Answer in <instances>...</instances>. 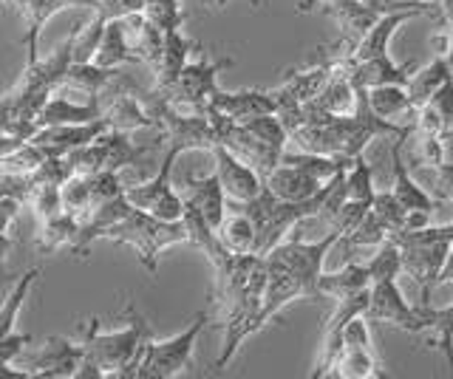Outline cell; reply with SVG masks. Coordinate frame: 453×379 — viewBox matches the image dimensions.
I'll list each match as a JSON object with an SVG mask.
<instances>
[{
  "label": "cell",
  "mask_w": 453,
  "mask_h": 379,
  "mask_svg": "<svg viewBox=\"0 0 453 379\" xmlns=\"http://www.w3.org/2000/svg\"><path fill=\"white\" fill-rule=\"evenodd\" d=\"M414 133L417 136H442V139H448L453 133V77H448L442 86L436 88L431 100L417 110Z\"/></svg>",
  "instance_id": "obj_23"
},
{
  "label": "cell",
  "mask_w": 453,
  "mask_h": 379,
  "mask_svg": "<svg viewBox=\"0 0 453 379\" xmlns=\"http://www.w3.org/2000/svg\"><path fill=\"white\" fill-rule=\"evenodd\" d=\"M323 11L337 20L340 32H343L340 46L349 49L351 54H354V49H357L360 40L372 32V26L386 15L380 6L368 4V0H326Z\"/></svg>",
  "instance_id": "obj_13"
},
{
  "label": "cell",
  "mask_w": 453,
  "mask_h": 379,
  "mask_svg": "<svg viewBox=\"0 0 453 379\" xmlns=\"http://www.w3.org/2000/svg\"><path fill=\"white\" fill-rule=\"evenodd\" d=\"M368 105L377 117L382 119H396V117H417L414 105L405 86H377L368 88Z\"/></svg>",
  "instance_id": "obj_33"
},
{
  "label": "cell",
  "mask_w": 453,
  "mask_h": 379,
  "mask_svg": "<svg viewBox=\"0 0 453 379\" xmlns=\"http://www.w3.org/2000/svg\"><path fill=\"white\" fill-rule=\"evenodd\" d=\"M12 4L20 9V15L26 20V32H23L26 65L37 63V57H40V34H42L46 23L54 15H60L63 9H74V6L85 9V0H12Z\"/></svg>",
  "instance_id": "obj_18"
},
{
  "label": "cell",
  "mask_w": 453,
  "mask_h": 379,
  "mask_svg": "<svg viewBox=\"0 0 453 379\" xmlns=\"http://www.w3.org/2000/svg\"><path fill=\"white\" fill-rule=\"evenodd\" d=\"M190 51H193V40H190V37H184L181 29H176V32H165L162 57H159V65L153 68V74H156L153 88H167V86H173L176 77L181 74V68L190 63Z\"/></svg>",
  "instance_id": "obj_27"
},
{
  "label": "cell",
  "mask_w": 453,
  "mask_h": 379,
  "mask_svg": "<svg viewBox=\"0 0 453 379\" xmlns=\"http://www.w3.org/2000/svg\"><path fill=\"white\" fill-rule=\"evenodd\" d=\"M363 317L368 322H386V326L411 331V326H414V306L405 300L396 277H386L372 284V300H368Z\"/></svg>",
  "instance_id": "obj_14"
},
{
  "label": "cell",
  "mask_w": 453,
  "mask_h": 379,
  "mask_svg": "<svg viewBox=\"0 0 453 379\" xmlns=\"http://www.w3.org/2000/svg\"><path fill=\"white\" fill-rule=\"evenodd\" d=\"M40 277V269L35 266V269H28L23 272L18 280H14V286L9 289L6 294V300L0 303V343L6 340V337L14 331V322H18V315H20V308L28 298V292H32L35 286V280Z\"/></svg>",
  "instance_id": "obj_34"
},
{
  "label": "cell",
  "mask_w": 453,
  "mask_h": 379,
  "mask_svg": "<svg viewBox=\"0 0 453 379\" xmlns=\"http://www.w3.org/2000/svg\"><path fill=\"white\" fill-rule=\"evenodd\" d=\"M374 171L363 156L346 167V199L349 201H374Z\"/></svg>",
  "instance_id": "obj_35"
},
{
  "label": "cell",
  "mask_w": 453,
  "mask_h": 379,
  "mask_svg": "<svg viewBox=\"0 0 453 379\" xmlns=\"http://www.w3.org/2000/svg\"><path fill=\"white\" fill-rule=\"evenodd\" d=\"M202 4H204L207 9H224V6H226V0H202Z\"/></svg>",
  "instance_id": "obj_49"
},
{
  "label": "cell",
  "mask_w": 453,
  "mask_h": 379,
  "mask_svg": "<svg viewBox=\"0 0 453 379\" xmlns=\"http://www.w3.org/2000/svg\"><path fill=\"white\" fill-rule=\"evenodd\" d=\"M179 4H181V0H179Z\"/></svg>",
  "instance_id": "obj_56"
},
{
  "label": "cell",
  "mask_w": 453,
  "mask_h": 379,
  "mask_svg": "<svg viewBox=\"0 0 453 379\" xmlns=\"http://www.w3.org/2000/svg\"><path fill=\"white\" fill-rule=\"evenodd\" d=\"M448 77H453V63L445 57V54H436V57L428 65L414 68V74H411L408 86H405L414 110H419L425 102H428L431 96L436 94V88L442 86Z\"/></svg>",
  "instance_id": "obj_29"
},
{
  "label": "cell",
  "mask_w": 453,
  "mask_h": 379,
  "mask_svg": "<svg viewBox=\"0 0 453 379\" xmlns=\"http://www.w3.org/2000/svg\"><path fill=\"white\" fill-rule=\"evenodd\" d=\"M216 284H212V300L221 308L224 320V343L221 354L216 360V368H226L238 354L241 343L258 331V315L264 306V289H266V263L264 255H235L230 252L226 258L212 263Z\"/></svg>",
  "instance_id": "obj_1"
},
{
  "label": "cell",
  "mask_w": 453,
  "mask_h": 379,
  "mask_svg": "<svg viewBox=\"0 0 453 379\" xmlns=\"http://www.w3.org/2000/svg\"><path fill=\"white\" fill-rule=\"evenodd\" d=\"M181 199L190 207H196L198 213L204 216V221L212 230L219 232L221 221L226 218V193L221 187L219 173H207V176H184L181 181Z\"/></svg>",
  "instance_id": "obj_17"
},
{
  "label": "cell",
  "mask_w": 453,
  "mask_h": 379,
  "mask_svg": "<svg viewBox=\"0 0 453 379\" xmlns=\"http://www.w3.org/2000/svg\"><path fill=\"white\" fill-rule=\"evenodd\" d=\"M20 201L18 199H6V195H0V232H9V227L20 216Z\"/></svg>",
  "instance_id": "obj_44"
},
{
  "label": "cell",
  "mask_w": 453,
  "mask_h": 379,
  "mask_svg": "<svg viewBox=\"0 0 453 379\" xmlns=\"http://www.w3.org/2000/svg\"><path fill=\"white\" fill-rule=\"evenodd\" d=\"M105 241L134 246L139 263L150 275H156L159 272V255L167 246L188 244V227H184V221H162L153 213L134 207L119 224H113L105 232Z\"/></svg>",
  "instance_id": "obj_4"
},
{
  "label": "cell",
  "mask_w": 453,
  "mask_h": 379,
  "mask_svg": "<svg viewBox=\"0 0 453 379\" xmlns=\"http://www.w3.org/2000/svg\"><path fill=\"white\" fill-rule=\"evenodd\" d=\"M372 213L386 224L388 232H400L405 230V221H408V209L400 204V199L388 190V193H374V201H372ZM388 235V238H391Z\"/></svg>",
  "instance_id": "obj_39"
},
{
  "label": "cell",
  "mask_w": 453,
  "mask_h": 379,
  "mask_svg": "<svg viewBox=\"0 0 453 379\" xmlns=\"http://www.w3.org/2000/svg\"><path fill=\"white\" fill-rule=\"evenodd\" d=\"M207 320H210L207 312H198L190 320V326L179 331L176 337H167V340H153L150 337L145 348H142L136 379H173L184 368H190L196 343H198V337H202Z\"/></svg>",
  "instance_id": "obj_6"
},
{
  "label": "cell",
  "mask_w": 453,
  "mask_h": 379,
  "mask_svg": "<svg viewBox=\"0 0 453 379\" xmlns=\"http://www.w3.org/2000/svg\"><path fill=\"white\" fill-rule=\"evenodd\" d=\"M26 207L32 209L37 224L40 221H49L54 216L63 213V195H60V187L54 185H35L32 193H28V201Z\"/></svg>",
  "instance_id": "obj_38"
},
{
  "label": "cell",
  "mask_w": 453,
  "mask_h": 379,
  "mask_svg": "<svg viewBox=\"0 0 453 379\" xmlns=\"http://www.w3.org/2000/svg\"><path fill=\"white\" fill-rule=\"evenodd\" d=\"M343 65L349 68V74L354 80V86L360 88H377V86H408L411 74H414V63H394L391 54H380V57L368 60H351L346 54H337Z\"/></svg>",
  "instance_id": "obj_19"
},
{
  "label": "cell",
  "mask_w": 453,
  "mask_h": 379,
  "mask_svg": "<svg viewBox=\"0 0 453 379\" xmlns=\"http://www.w3.org/2000/svg\"><path fill=\"white\" fill-rule=\"evenodd\" d=\"M419 164L436 167L445 164V139L442 136H419Z\"/></svg>",
  "instance_id": "obj_43"
},
{
  "label": "cell",
  "mask_w": 453,
  "mask_h": 379,
  "mask_svg": "<svg viewBox=\"0 0 453 379\" xmlns=\"http://www.w3.org/2000/svg\"><path fill=\"white\" fill-rule=\"evenodd\" d=\"M181 156V150L167 145L165 150V159L159 164V171H156L153 178L142 181V185H134V187H125V195L127 201H131L136 209H145V213H153L156 218L162 221H181L184 216V199L181 193L173 187V164L176 159Z\"/></svg>",
  "instance_id": "obj_7"
},
{
  "label": "cell",
  "mask_w": 453,
  "mask_h": 379,
  "mask_svg": "<svg viewBox=\"0 0 453 379\" xmlns=\"http://www.w3.org/2000/svg\"><path fill=\"white\" fill-rule=\"evenodd\" d=\"M127 315V326L119 331H99V320L91 317L85 322L82 329V365L77 376L80 379H136V368H139V360H142V348L150 340V326L148 320L142 317L136 308L127 303L125 308Z\"/></svg>",
  "instance_id": "obj_2"
},
{
  "label": "cell",
  "mask_w": 453,
  "mask_h": 379,
  "mask_svg": "<svg viewBox=\"0 0 453 379\" xmlns=\"http://www.w3.org/2000/svg\"><path fill=\"white\" fill-rule=\"evenodd\" d=\"M372 286V272H368L365 263L357 261H349L343 269L337 272H320L318 277V289H320V298H349L354 292H363Z\"/></svg>",
  "instance_id": "obj_28"
},
{
  "label": "cell",
  "mask_w": 453,
  "mask_h": 379,
  "mask_svg": "<svg viewBox=\"0 0 453 379\" xmlns=\"http://www.w3.org/2000/svg\"><path fill=\"white\" fill-rule=\"evenodd\" d=\"M334 376L343 379H386L388 374L372 348V337H368V320L354 317L343 331V354L334 365Z\"/></svg>",
  "instance_id": "obj_10"
},
{
  "label": "cell",
  "mask_w": 453,
  "mask_h": 379,
  "mask_svg": "<svg viewBox=\"0 0 453 379\" xmlns=\"http://www.w3.org/2000/svg\"><path fill=\"white\" fill-rule=\"evenodd\" d=\"M207 105L212 110H219L226 119L233 122H247V119H255V117H264V114H278V105L273 100V94L269 91H216L207 100Z\"/></svg>",
  "instance_id": "obj_21"
},
{
  "label": "cell",
  "mask_w": 453,
  "mask_h": 379,
  "mask_svg": "<svg viewBox=\"0 0 453 379\" xmlns=\"http://www.w3.org/2000/svg\"><path fill=\"white\" fill-rule=\"evenodd\" d=\"M0 176H4V159H0Z\"/></svg>",
  "instance_id": "obj_53"
},
{
  "label": "cell",
  "mask_w": 453,
  "mask_h": 379,
  "mask_svg": "<svg viewBox=\"0 0 453 379\" xmlns=\"http://www.w3.org/2000/svg\"><path fill=\"white\" fill-rule=\"evenodd\" d=\"M49 156L42 153L32 139L23 142L20 148H14L9 156H4V173H12V176H35L40 171V164L46 162Z\"/></svg>",
  "instance_id": "obj_36"
},
{
  "label": "cell",
  "mask_w": 453,
  "mask_h": 379,
  "mask_svg": "<svg viewBox=\"0 0 453 379\" xmlns=\"http://www.w3.org/2000/svg\"><path fill=\"white\" fill-rule=\"evenodd\" d=\"M442 232L450 238V241H453V221H448V224H442Z\"/></svg>",
  "instance_id": "obj_50"
},
{
  "label": "cell",
  "mask_w": 453,
  "mask_h": 379,
  "mask_svg": "<svg viewBox=\"0 0 453 379\" xmlns=\"http://www.w3.org/2000/svg\"><path fill=\"white\" fill-rule=\"evenodd\" d=\"M439 284H453V244H450V252H448V258H445L442 272H439L436 286H439Z\"/></svg>",
  "instance_id": "obj_47"
},
{
  "label": "cell",
  "mask_w": 453,
  "mask_h": 379,
  "mask_svg": "<svg viewBox=\"0 0 453 379\" xmlns=\"http://www.w3.org/2000/svg\"><path fill=\"white\" fill-rule=\"evenodd\" d=\"M368 209H372V204L368 201H346L343 204V209L337 213V218H334V224H332V230H337L340 235H349V232H354L360 227V221L368 216Z\"/></svg>",
  "instance_id": "obj_42"
},
{
  "label": "cell",
  "mask_w": 453,
  "mask_h": 379,
  "mask_svg": "<svg viewBox=\"0 0 453 379\" xmlns=\"http://www.w3.org/2000/svg\"><path fill=\"white\" fill-rule=\"evenodd\" d=\"M329 77H332V60H329V54L320 49V60L315 65L303 68V72H289V77L283 80V86L269 91L278 105V117L289 114V110L301 108L306 102H315Z\"/></svg>",
  "instance_id": "obj_11"
},
{
  "label": "cell",
  "mask_w": 453,
  "mask_h": 379,
  "mask_svg": "<svg viewBox=\"0 0 453 379\" xmlns=\"http://www.w3.org/2000/svg\"><path fill=\"white\" fill-rule=\"evenodd\" d=\"M94 119H103V96L96 102H77V100H68V96L60 94H51L49 102L42 105L40 110V128L46 125H77V122H94Z\"/></svg>",
  "instance_id": "obj_26"
},
{
  "label": "cell",
  "mask_w": 453,
  "mask_h": 379,
  "mask_svg": "<svg viewBox=\"0 0 453 379\" xmlns=\"http://www.w3.org/2000/svg\"><path fill=\"white\" fill-rule=\"evenodd\" d=\"M391 142H394L391 145V193L400 199V204L408 209V213L411 209H422V213L434 216L436 201L417 185L414 176L408 173L405 159H403V148L408 142V136H396V139H391Z\"/></svg>",
  "instance_id": "obj_22"
},
{
  "label": "cell",
  "mask_w": 453,
  "mask_h": 379,
  "mask_svg": "<svg viewBox=\"0 0 453 379\" xmlns=\"http://www.w3.org/2000/svg\"><path fill=\"white\" fill-rule=\"evenodd\" d=\"M323 195H326V185L323 190L309 201H280L278 195L264 185V190L255 195V199L238 204L230 201L235 207H241L250 216V221L255 224V255H266L269 249L280 244V238L289 230H295L297 224L311 221L323 207Z\"/></svg>",
  "instance_id": "obj_3"
},
{
  "label": "cell",
  "mask_w": 453,
  "mask_h": 379,
  "mask_svg": "<svg viewBox=\"0 0 453 379\" xmlns=\"http://www.w3.org/2000/svg\"><path fill=\"white\" fill-rule=\"evenodd\" d=\"M230 207L233 209H226V218L219 227V241L224 244V249L235 252V255H247V252H255V224L241 207Z\"/></svg>",
  "instance_id": "obj_31"
},
{
  "label": "cell",
  "mask_w": 453,
  "mask_h": 379,
  "mask_svg": "<svg viewBox=\"0 0 453 379\" xmlns=\"http://www.w3.org/2000/svg\"><path fill=\"white\" fill-rule=\"evenodd\" d=\"M233 60H210L207 54L202 60L188 63L181 68V74L176 77L173 86L167 88H153L159 96H165L167 102H173L179 108H188V110H204L207 100L212 94L219 91V74L224 68H230Z\"/></svg>",
  "instance_id": "obj_9"
},
{
  "label": "cell",
  "mask_w": 453,
  "mask_h": 379,
  "mask_svg": "<svg viewBox=\"0 0 453 379\" xmlns=\"http://www.w3.org/2000/svg\"><path fill=\"white\" fill-rule=\"evenodd\" d=\"M264 185L273 190L280 201H309V199H315V195L323 190L326 181H320L318 176L301 171V167L280 162L275 171L266 176Z\"/></svg>",
  "instance_id": "obj_24"
},
{
  "label": "cell",
  "mask_w": 453,
  "mask_h": 379,
  "mask_svg": "<svg viewBox=\"0 0 453 379\" xmlns=\"http://www.w3.org/2000/svg\"><path fill=\"white\" fill-rule=\"evenodd\" d=\"M60 195H63V213L74 216V218L85 216L94 207L91 187H88V178L85 176H71L60 187Z\"/></svg>",
  "instance_id": "obj_37"
},
{
  "label": "cell",
  "mask_w": 453,
  "mask_h": 379,
  "mask_svg": "<svg viewBox=\"0 0 453 379\" xmlns=\"http://www.w3.org/2000/svg\"><path fill=\"white\" fill-rule=\"evenodd\" d=\"M77 218L68 216V213H60L49 221H40L37 224V235H35V246L40 255H51L57 249H71L77 238Z\"/></svg>",
  "instance_id": "obj_32"
},
{
  "label": "cell",
  "mask_w": 453,
  "mask_h": 379,
  "mask_svg": "<svg viewBox=\"0 0 453 379\" xmlns=\"http://www.w3.org/2000/svg\"><path fill=\"white\" fill-rule=\"evenodd\" d=\"M250 6H255V9H258V6H261V0H250Z\"/></svg>",
  "instance_id": "obj_52"
},
{
  "label": "cell",
  "mask_w": 453,
  "mask_h": 379,
  "mask_svg": "<svg viewBox=\"0 0 453 379\" xmlns=\"http://www.w3.org/2000/svg\"><path fill=\"white\" fill-rule=\"evenodd\" d=\"M408 334H425V345L439 348L453 368V300L448 306H414V326Z\"/></svg>",
  "instance_id": "obj_20"
},
{
  "label": "cell",
  "mask_w": 453,
  "mask_h": 379,
  "mask_svg": "<svg viewBox=\"0 0 453 379\" xmlns=\"http://www.w3.org/2000/svg\"><path fill=\"white\" fill-rule=\"evenodd\" d=\"M94 63H96V65H103V68H122V65H127V63H139V57L134 54L131 43H127V34H125L122 18L105 23L103 40H99L96 54H94Z\"/></svg>",
  "instance_id": "obj_30"
},
{
  "label": "cell",
  "mask_w": 453,
  "mask_h": 379,
  "mask_svg": "<svg viewBox=\"0 0 453 379\" xmlns=\"http://www.w3.org/2000/svg\"><path fill=\"white\" fill-rule=\"evenodd\" d=\"M388 227L382 224L372 209H368V216L360 221V227L349 232L346 238H340L346 246H380V244H386L388 241Z\"/></svg>",
  "instance_id": "obj_40"
},
{
  "label": "cell",
  "mask_w": 453,
  "mask_h": 379,
  "mask_svg": "<svg viewBox=\"0 0 453 379\" xmlns=\"http://www.w3.org/2000/svg\"><path fill=\"white\" fill-rule=\"evenodd\" d=\"M134 209V204L127 201V195H117V199L111 201H103V204H94L88 213L77 218V238L74 244H71V252H74L77 258H85L88 255L91 244L96 241H105V232L113 227V224H119L127 213Z\"/></svg>",
  "instance_id": "obj_12"
},
{
  "label": "cell",
  "mask_w": 453,
  "mask_h": 379,
  "mask_svg": "<svg viewBox=\"0 0 453 379\" xmlns=\"http://www.w3.org/2000/svg\"><path fill=\"white\" fill-rule=\"evenodd\" d=\"M145 18L162 32H176L188 20L181 4H176V0H153V4L145 6Z\"/></svg>",
  "instance_id": "obj_41"
},
{
  "label": "cell",
  "mask_w": 453,
  "mask_h": 379,
  "mask_svg": "<svg viewBox=\"0 0 453 379\" xmlns=\"http://www.w3.org/2000/svg\"><path fill=\"white\" fill-rule=\"evenodd\" d=\"M96 4H103V0H85V9H94Z\"/></svg>",
  "instance_id": "obj_51"
},
{
  "label": "cell",
  "mask_w": 453,
  "mask_h": 379,
  "mask_svg": "<svg viewBox=\"0 0 453 379\" xmlns=\"http://www.w3.org/2000/svg\"><path fill=\"white\" fill-rule=\"evenodd\" d=\"M434 173H436V181H439V187H442V193H448L453 199V164L450 162L439 164Z\"/></svg>",
  "instance_id": "obj_46"
},
{
  "label": "cell",
  "mask_w": 453,
  "mask_h": 379,
  "mask_svg": "<svg viewBox=\"0 0 453 379\" xmlns=\"http://www.w3.org/2000/svg\"><path fill=\"white\" fill-rule=\"evenodd\" d=\"M4 6H6V0H0V11H4Z\"/></svg>",
  "instance_id": "obj_54"
},
{
  "label": "cell",
  "mask_w": 453,
  "mask_h": 379,
  "mask_svg": "<svg viewBox=\"0 0 453 379\" xmlns=\"http://www.w3.org/2000/svg\"><path fill=\"white\" fill-rule=\"evenodd\" d=\"M12 241L6 232H0V277H6V258H9Z\"/></svg>",
  "instance_id": "obj_48"
},
{
  "label": "cell",
  "mask_w": 453,
  "mask_h": 379,
  "mask_svg": "<svg viewBox=\"0 0 453 379\" xmlns=\"http://www.w3.org/2000/svg\"><path fill=\"white\" fill-rule=\"evenodd\" d=\"M388 241L400 246L403 272L422 289L419 303H428L431 289L436 286L439 272H442L453 241L442 232V227H431V224L422 230H400V232H394Z\"/></svg>",
  "instance_id": "obj_5"
},
{
  "label": "cell",
  "mask_w": 453,
  "mask_h": 379,
  "mask_svg": "<svg viewBox=\"0 0 453 379\" xmlns=\"http://www.w3.org/2000/svg\"><path fill=\"white\" fill-rule=\"evenodd\" d=\"M82 343L68 340V337L54 334L49 340H42V345L32 348L28 345L23 354L18 357V368L35 379H65V376H77L80 365H82Z\"/></svg>",
  "instance_id": "obj_8"
},
{
  "label": "cell",
  "mask_w": 453,
  "mask_h": 379,
  "mask_svg": "<svg viewBox=\"0 0 453 379\" xmlns=\"http://www.w3.org/2000/svg\"><path fill=\"white\" fill-rule=\"evenodd\" d=\"M212 156H216V173L230 201L244 204L264 190V178L255 173L247 162H241L230 148L216 145L212 148Z\"/></svg>",
  "instance_id": "obj_15"
},
{
  "label": "cell",
  "mask_w": 453,
  "mask_h": 379,
  "mask_svg": "<svg viewBox=\"0 0 453 379\" xmlns=\"http://www.w3.org/2000/svg\"><path fill=\"white\" fill-rule=\"evenodd\" d=\"M105 131H108L105 119L77 122V125H46V128H40L32 136V142L46 153V156H68L71 150L94 142V139Z\"/></svg>",
  "instance_id": "obj_16"
},
{
  "label": "cell",
  "mask_w": 453,
  "mask_h": 379,
  "mask_svg": "<svg viewBox=\"0 0 453 379\" xmlns=\"http://www.w3.org/2000/svg\"><path fill=\"white\" fill-rule=\"evenodd\" d=\"M422 4H436V0H422Z\"/></svg>",
  "instance_id": "obj_55"
},
{
  "label": "cell",
  "mask_w": 453,
  "mask_h": 379,
  "mask_svg": "<svg viewBox=\"0 0 453 379\" xmlns=\"http://www.w3.org/2000/svg\"><path fill=\"white\" fill-rule=\"evenodd\" d=\"M419 15H428V11H419V9H400V11H386L374 26H372V32H368L357 49H354L351 54V60H368V57H380V54H388V46H391V37L394 32L400 29L403 23L408 20H414Z\"/></svg>",
  "instance_id": "obj_25"
},
{
  "label": "cell",
  "mask_w": 453,
  "mask_h": 379,
  "mask_svg": "<svg viewBox=\"0 0 453 379\" xmlns=\"http://www.w3.org/2000/svg\"><path fill=\"white\" fill-rule=\"evenodd\" d=\"M12 122H14V96L4 94L0 96V133H9Z\"/></svg>",
  "instance_id": "obj_45"
}]
</instances>
